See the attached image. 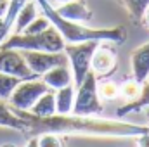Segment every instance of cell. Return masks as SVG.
<instances>
[{
  "label": "cell",
  "instance_id": "obj_5",
  "mask_svg": "<svg viewBox=\"0 0 149 147\" xmlns=\"http://www.w3.org/2000/svg\"><path fill=\"white\" fill-rule=\"evenodd\" d=\"M101 111H102V104H101V97L97 92V76L90 71L87 74V78L76 87L71 114L97 116L101 114Z\"/></svg>",
  "mask_w": 149,
  "mask_h": 147
},
{
  "label": "cell",
  "instance_id": "obj_2",
  "mask_svg": "<svg viewBox=\"0 0 149 147\" xmlns=\"http://www.w3.org/2000/svg\"><path fill=\"white\" fill-rule=\"evenodd\" d=\"M38 9L47 16L50 24L59 31V35L66 43H80V42H109V43H123L127 40V30L121 26L114 28H90L85 23H76L61 17L54 5L49 0H37Z\"/></svg>",
  "mask_w": 149,
  "mask_h": 147
},
{
  "label": "cell",
  "instance_id": "obj_13",
  "mask_svg": "<svg viewBox=\"0 0 149 147\" xmlns=\"http://www.w3.org/2000/svg\"><path fill=\"white\" fill-rule=\"evenodd\" d=\"M144 107H149V76H148V80L142 83L141 95H139L135 101L125 102L121 107H118L116 116H118V118H123V116H128V114H132V112H139V111H142Z\"/></svg>",
  "mask_w": 149,
  "mask_h": 147
},
{
  "label": "cell",
  "instance_id": "obj_25",
  "mask_svg": "<svg viewBox=\"0 0 149 147\" xmlns=\"http://www.w3.org/2000/svg\"><path fill=\"white\" fill-rule=\"evenodd\" d=\"M7 7H9V0H0V19L7 12Z\"/></svg>",
  "mask_w": 149,
  "mask_h": 147
},
{
  "label": "cell",
  "instance_id": "obj_11",
  "mask_svg": "<svg viewBox=\"0 0 149 147\" xmlns=\"http://www.w3.org/2000/svg\"><path fill=\"white\" fill-rule=\"evenodd\" d=\"M130 64H132L134 80L139 83H144L149 76V40L132 52Z\"/></svg>",
  "mask_w": 149,
  "mask_h": 147
},
{
  "label": "cell",
  "instance_id": "obj_21",
  "mask_svg": "<svg viewBox=\"0 0 149 147\" xmlns=\"http://www.w3.org/2000/svg\"><path fill=\"white\" fill-rule=\"evenodd\" d=\"M97 92L102 101H114L120 95V87L113 80H104L102 83H97Z\"/></svg>",
  "mask_w": 149,
  "mask_h": 147
},
{
  "label": "cell",
  "instance_id": "obj_23",
  "mask_svg": "<svg viewBox=\"0 0 149 147\" xmlns=\"http://www.w3.org/2000/svg\"><path fill=\"white\" fill-rule=\"evenodd\" d=\"M38 139V147H63L61 135L57 133H40Z\"/></svg>",
  "mask_w": 149,
  "mask_h": 147
},
{
  "label": "cell",
  "instance_id": "obj_29",
  "mask_svg": "<svg viewBox=\"0 0 149 147\" xmlns=\"http://www.w3.org/2000/svg\"><path fill=\"white\" fill-rule=\"evenodd\" d=\"M2 147H16V146H12V144H3Z\"/></svg>",
  "mask_w": 149,
  "mask_h": 147
},
{
  "label": "cell",
  "instance_id": "obj_14",
  "mask_svg": "<svg viewBox=\"0 0 149 147\" xmlns=\"http://www.w3.org/2000/svg\"><path fill=\"white\" fill-rule=\"evenodd\" d=\"M38 16V3L37 0H28L17 12L16 21H14V28L12 33H23L26 30V26Z\"/></svg>",
  "mask_w": 149,
  "mask_h": 147
},
{
  "label": "cell",
  "instance_id": "obj_24",
  "mask_svg": "<svg viewBox=\"0 0 149 147\" xmlns=\"http://www.w3.org/2000/svg\"><path fill=\"white\" fill-rule=\"evenodd\" d=\"M135 139H137V146L139 147H149V132L135 137Z\"/></svg>",
  "mask_w": 149,
  "mask_h": 147
},
{
  "label": "cell",
  "instance_id": "obj_16",
  "mask_svg": "<svg viewBox=\"0 0 149 147\" xmlns=\"http://www.w3.org/2000/svg\"><path fill=\"white\" fill-rule=\"evenodd\" d=\"M0 126L12 128V130H17V132L26 130L23 119L14 112V109L7 104V101H0Z\"/></svg>",
  "mask_w": 149,
  "mask_h": 147
},
{
  "label": "cell",
  "instance_id": "obj_9",
  "mask_svg": "<svg viewBox=\"0 0 149 147\" xmlns=\"http://www.w3.org/2000/svg\"><path fill=\"white\" fill-rule=\"evenodd\" d=\"M116 68V50L109 42H101L92 57V73L95 76H106Z\"/></svg>",
  "mask_w": 149,
  "mask_h": 147
},
{
  "label": "cell",
  "instance_id": "obj_28",
  "mask_svg": "<svg viewBox=\"0 0 149 147\" xmlns=\"http://www.w3.org/2000/svg\"><path fill=\"white\" fill-rule=\"evenodd\" d=\"M50 3H57V5H61V3H66V2H70V0H49Z\"/></svg>",
  "mask_w": 149,
  "mask_h": 147
},
{
  "label": "cell",
  "instance_id": "obj_7",
  "mask_svg": "<svg viewBox=\"0 0 149 147\" xmlns=\"http://www.w3.org/2000/svg\"><path fill=\"white\" fill-rule=\"evenodd\" d=\"M0 71L7 74H12L21 80H33L38 78L37 74L30 69L26 64V59L21 50L16 49H5L0 47Z\"/></svg>",
  "mask_w": 149,
  "mask_h": 147
},
{
  "label": "cell",
  "instance_id": "obj_18",
  "mask_svg": "<svg viewBox=\"0 0 149 147\" xmlns=\"http://www.w3.org/2000/svg\"><path fill=\"white\" fill-rule=\"evenodd\" d=\"M121 3L125 5L127 12L134 23H142L144 12L149 7V0H121Z\"/></svg>",
  "mask_w": 149,
  "mask_h": 147
},
{
  "label": "cell",
  "instance_id": "obj_26",
  "mask_svg": "<svg viewBox=\"0 0 149 147\" xmlns=\"http://www.w3.org/2000/svg\"><path fill=\"white\" fill-rule=\"evenodd\" d=\"M26 147H38V139H37V137H31V139L28 140Z\"/></svg>",
  "mask_w": 149,
  "mask_h": 147
},
{
  "label": "cell",
  "instance_id": "obj_15",
  "mask_svg": "<svg viewBox=\"0 0 149 147\" xmlns=\"http://www.w3.org/2000/svg\"><path fill=\"white\" fill-rule=\"evenodd\" d=\"M74 85H68L63 87L59 90L54 92L56 97V112L57 114H71L73 111V104H74Z\"/></svg>",
  "mask_w": 149,
  "mask_h": 147
},
{
  "label": "cell",
  "instance_id": "obj_27",
  "mask_svg": "<svg viewBox=\"0 0 149 147\" xmlns=\"http://www.w3.org/2000/svg\"><path fill=\"white\" fill-rule=\"evenodd\" d=\"M142 21L146 23V26L149 28V7L146 9V12H144V17H142Z\"/></svg>",
  "mask_w": 149,
  "mask_h": 147
},
{
  "label": "cell",
  "instance_id": "obj_4",
  "mask_svg": "<svg viewBox=\"0 0 149 147\" xmlns=\"http://www.w3.org/2000/svg\"><path fill=\"white\" fill-rule=\"evenodd\" d=\"M101 42H80V43H66L64 54L68 57V64L71 66L74 88L87 78L92 71V57Z\"/></svg>",
  "mask_w": 149,
  "mask_h": 147
},
{
  "label": "cell",
  "instance_id": "obj_17",
  "mask_svg": "<svg viewBox=\"0 0 149 147\" xmlns=\"http://www.w3.org/2000/svg\"><path fill=\"white\" fill-rule=\"evenodd\" d=\"M30 112L35 114V116H40V118L56 114V97H54V92L47 90L37 102L33 104V107L30 109Z\"/></svg>",
  "mask_w": 149,
  "mask_h": 147
},
{
  "label": "cell",
  "instance_id": "obj_6",
  "mask_svg": "<svg viewBox=\"0 0 149 147\" xmlns=\"http://www.w3.org/2000/svg\"><path fill=\"white\" fill-rule=\"evenodd\" d=\"M50 90L43 80L40 78H33V80H23L16 90L12 92V95L9 97V106L14 109H21V111H30L33 107V104L38 99Z\"/></svg>",
  "mask_w": 149,
  "mask_h": 147
},
{
  "label": "cell",
  "instance_id": "obj_22",
  "mask_svg": "<svg viewBox=\"0 0 149 147\" xmlns=\"http://www.w3.org/2000/svg\"><path fill=\"white\" fill-rule=\"evenodd\" d=\"M52 24H50V21L47 19V16L45 14H42V16H37L28 26H26V30L23 31V33H28V35H35V33H42V31H45L47 28H50Z\"/></svg>",
  "mask_w": 149,
  "mask_h": 147
},
{
  "label": "cell",
  "instance_id": "obj_8",
  "mask_svg": "<svg viewBox=\"0 0 149 147\" xmlns=\"http://www.w3.org/2000/svg\"><path fill=\"white\" fill-rule=\"evenodd\" d=\"M21 52L26 59V64L37 76L45 74L56 66L68 64V57L64 52H37V50H21Z\"/></svg>",
  "mask_w": 149,
  "mask_h": 147
},
{
  "label": "cell",
  "instance_id": "obj_20",
  "mask_svg": "<svg viewBox=\"0 0 149 147\" xmlns=\"http://www.w3.org/2000/svg\"><path fill=\"white\" fill-rule=\"evenodd\" d=\"M141 88H142V83H139L132 78V80H127L120 87V95L125 99V102H130V101H135L141 95Z\"/></svg>",
  "mask_w": 149,
  "mask_h": 147
},
{
  "label": "cell",
  "instance_id": "obj_10",
  "mask_svg": "<svg viewBox=\"0 0 149 147\" xmlns=\"http://www.w3.org/2000/svg\"><path fill=\"white\" fill-rule=\"evenodd\" d=\"M56 12L70 21H76V23H87L92 19V10L87 7V3L83 0H70L66 3H61L57 7H54Z\"/></svg>",
  "mask_w": 149,
  "mask_h": 147
},
{
  "label": "cell",
  "instance_id": "obj_1",
  "mask_svg": "<svg viewBox=\"0 0 149 147\" xmlns=\"http://www.w3.org/2000/svg\"><path fill=\"white\" fill-rule=\"evenodd\" d=\"M14 109V107H12ZM23 119L26 130L38 137L40 133H57V135H81V137H139L148 133L149 126L135 125L120 119H104L95 116H78V114H52L40 118L30 111L14 109Z\"/></svg>",
  "mask_w": 149,
  "mask_h": 147
},
{
  "label": "cell",
  "instance_id": "obj_12",
  "mask_svg": "<svg viewBox=\"0 0 149 147\" xmlns=\"http://www.w3.org/2000/svg\"><path fill=\"white\" fill-rule=\"evenodd\" d=\"M42 80L45 81V85L50 90H59L63 87L73 85V73L68 68V64H63V66H56L49 69L45 74H42Z\"/></svg>",
  "mask_w": 149,
  "mask_h": 147
},
{
  "label": "cell",
  "instance_id": "obj_3",
  "mask_svg": "<svg viewBox=\"0 0 149 147\" xmlns=\"http://www.w3.org/2000/svg\"><path fill=\"white\" fill-rule=\"evenodd\" d=\"M66 42L59 35V31L50 26L42 33H10L9 38L0 45L5 49L16 50H37V52H64Z\"/></svg>",
  "mask_w": 149,
  "mask_h": 147
},
{
  "label": "cell",
  "instance_id": "obj_19",
  "mask_svg": "<svg viewBox=\"0 0 149 147\" xmlns=\"http://www.w3.org/2000/svg\"><path fill=\"white\" fill-rule=\"evenodd\" d=\"M21 81H23L21 78H16L12 74L0 71V101H9V97L12 95V92L16 90V87Z\"/></svg>",
  "mask_w": 149,
  "mask_h": 147
}]
</instances>
